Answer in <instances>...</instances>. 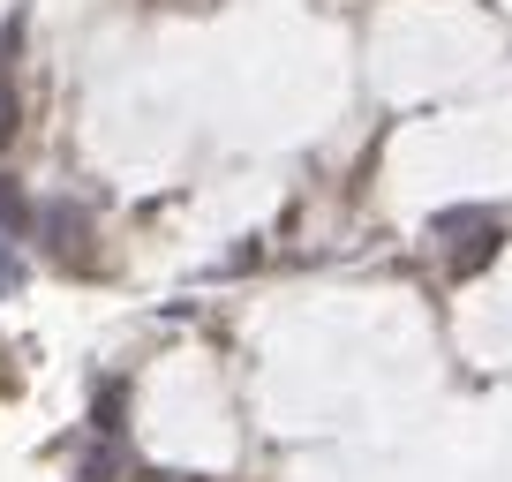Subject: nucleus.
Masks as SVG:
<instances>
[{
    "instance_id": "1",
    "label": "nucleus",
    "mask_w": 512,
    "mask_h": 482,
    "mask_svg": "<svg viewBox=\"0 0 512 482\" xmlns=\"http://www.w3.org/2000/svg\"><path fill=\"white\" fill-rule=\"evenodd\" d=\"M31 226H46V241H53V257H61V264H83V234H91V226H83L76 204H46Z\"/></svg>"
},
{
    "instance_id": "2",
    "label": "nucleus",
    "mask_w": 512,
    "mask_h": 482,
    "mask_svg": "<svg viewBox=\"0 0 512 482\" xmlns=\"http://www.w3.org/2000/svg\"><path fill=\"white\" fill-rule=\"evenodd\" d=\"M497 249H505V226H497V219H482V226H475V241H467L460 257H452V272H460V279H475L482 264L497 257Z\"/></svg>"
},
{
    "instance_id": "3",
    "label": "nucleus",
    "mask_w": 512,
    "mask_h": 482,
    "mask_svg": "<svg viewBox=\"0 0 512 482\" xmlns=\"http://www.w3.org/2000/svg\"><path fill=\"white\" fill-rule=\"evenodd\" d=\"M31 219H38V211H31V196L16 189V174H0V234H8V241L31 234Z\"/></svg>"
},
{
    "instance_id": "4",
    "label": "nucleus",
    "mask_w": 512,
    "mask_h": 482,
    "mask_svg": "<svg viewBox=\"0 0 512 482\" xmlns=\"http://www.w3.org/2000/svg\"><path fill=\"white\" fill-rule=\"evenodd\" d=\"M482 219H490V211H475V204H452V211H437V219H430V234H475Z\"/></svg>"
},
{
    "instance_id": "5",
    "label": "nucleus",
    "mask_w": 512,
    "mask_h": 482,
    "mask_svg": "<svg viewBox=\"0 0 512 482\" xmlns=\"http://www.w3.org/2000/svg\"><path fill=\"white\" fill-rule=\"evenodd\" d=\"M91 422H98V437H113V430H121V385H106V392H98Z\"/></svg>"
},
{
    "instance_id": "6",
    "label": "nucleus",
    "mask_w": 512,
    "mask_h": 482,
    "mask_svg": "<svg viewBox=\"0 0 512 482\" xmlns=\"http://www.w3.org/2000/svg\"><path fill=\"white\" fill-rule=\"evenodd\" d=\"M16 129H23V106H16V91H8V83H0V151L16 144Z\"/></svg>"
},
{
    "instance_id": "7",
    "label": "nucleus",
    "mask_w": 512,
    "mask_h": 482,
    "mask_svg": "<svg viewBox=\"0 0 512 482\" xmlns=\"http://www.w3.org/2000/svg\"><path fill=\"white\" fill-rule=\"evenodd\" d=\"M23 287V264H16V249H8V234H0V294H16Z\"/></svg>"
}]
</instances>
